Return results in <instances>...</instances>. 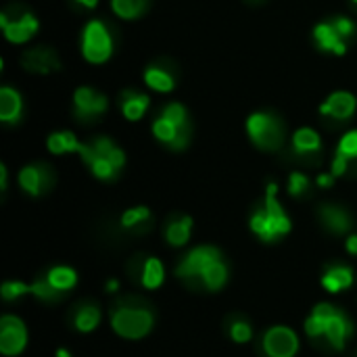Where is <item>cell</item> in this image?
Here are the masks:
<instances>
[{"mask_svg":"<svg viewBox=\"0 0 357 357\" xmlns=\"http://www.w3.org/2000/svg\"><path fill=\"white\" fill-rule=\"evenodd\" d=\"M305 335L314 341L324 339L333 349L343 351L354 335V324L345 312L331 303H318L305 320Z\"/></svg>","mask_w":357,"mask_h":357,"instance_id":"1","label":"cell"},{"mask_svg":"<svg viewBox=\"0 0 357 357\" xmlns=\"http://www.w3.org/2000/svg\"><path fill=\"white\" fill-rule=\"evenodd\" d=\"M276 190H278L276 184L268 186L264 207L257 209L251 218V230L264 243H276L278 238H282L284 234L291 232V220L284 213V209L280 207V203L276 199Z\"/></svg>","mask_w":357,"mask_h":357,"instance_id":"2","label":"cell"},{"mask_svg":"<svg viewBox=\"0 0 357 357\" xmlns=\"http://www.w3.org/2000/svg\"><path fill=\"white\" fill-rule=\"evenodd\" d=\"M77 153L82 159L90 165L92 174L100 180H111L119 172V167L126 163V157L121 149H117L111 140L98 138L90 144H79Z\"/></svg>","mask_w":357,"mask_h":357,"instance_id":"3","label":"cell"},{"mask_svg":"<svg viewBox=\"0 0 357 357\" xmlns=\"http://www.w3.org/2000/svg\"><path fill=\"white\" fill-rule=\"evenodd\" d=\"M153 324L155 318L146 307H117L111 312V328L123 339H144Z\"/></svg>","mask_w":357,"mask_h":357,"instance_id":"4","label":"cell"},{"mask_svg":"<svg viewBox=\"0 0 357 357\" xmlns=\"http://www.w3.org/2000/svg\"><path fill=\"white\" fill-rule=\"evenodd\" d=\"M247 130L251 140L266 151H276L282 144V123L278 117L270 113H255L247 121Z\"/></svg>","mask_w":357,"mask_h":357,"instance_id":"5","label":"cell"},{"mask_svg":"<svg viewBox=\"0 0 357 357\" xmlns=\"http://www.w3.org/2000/svg\"><path fill=\"white\" fill-rule=\"evenodd\" d=\"M113 50V40L107 29V25L98 19L90 21L84 29V44L82 52L90 63H105L111 56Z\"/></svg>","mask_w":357,"mask_h":357,"instance_id":"6","label":"cell"},{"mask_svg":"<svg viewBox=\"0 0 357 357\" xmlns=\"http://www.w3.org/2000/svg\"><path fill=\"white\" fill-rule=\"evenodd\" d=\"M215 259H222V255H220V251H218L215 247H197V249H192V251L180 261V266L176 268V276H178L180 280L188 282V284L199 282L203 270H205L209 264H213Z\"/></svg>","mask_w":357,"mask_h":357,"instance_id":"7","label":"cell"},{"mask_svg":"<svg viewBox=\"0 0 357 357\" xmlns=\"http://www.w3.org/2000/svg\"><path fill=\"white\" fill-rule=\"evenodd\" d=\"M261 347L268 357H295L299 354V337L289 326H272L264 335Z\"/></svg>","mask_w":357,"mask_h":357,"instance_id":"8","label":"cell"},{"mask_svg":"<svg viewBox=\"0 0 357 357\" xmlns=\"http://www.w3.org/2000/svg\"><path fill=\"white\" fill-rule=\"evenodd\" d=\"M2 299L4 301H15L19 297H25V295H33L38 297L40 301H46V303H54L63 297L61 291H56L48 278L44 280H36L33 284H23V282H4L2 284Z\"/></svg>","mask_w":357,"mask_h":357,"instance_id":"9","label":"cell"},{"mask_svg":"<svg viewBox=\"0 0 357 357\" xmlns=\"http://www.w3.org/2000/svg\"><path fill=\"white\" fill-rule=\"evenodd\" d=\"M27 345V328L17 316L0 318V354L6 357L19 356Z\"/></svg>","mask_w":357,"mask_h":357,"instance_id":"10","label":"cell"},{"mask_svg":"<svg viewBox=\"0 0 357 357\" xmlns=\"http://www.w3.org/2000/svg\"><path fill=\"white\" fill-rule=\"evenodd\" d=\"M19 184L27 195L38 197V195H42V192H46L50 188L52 176H50L46 165H27L19 174Z\"/></svg>","mask_w":357,"mask_h":357,"instance_id":"11","label":"cell"},{"mask_svg":"<svg viewBox=\"0 0 357 357\" xmlns=\"http://www.w3.org/2000/svg\"><path fill=\"white\" fill-rule=\"evenodd\" d=\"M0 25H2V29H4L6 40H10V42H15V44L27 42V40L38 31V21H36V17L29 15V13H25L23 17H19V19H15V21H10L6 15H2V17H0Z\"/></svg>","mask_w":357,"mask_h":357,"instance_id":"12","label":"cell"},{"mask_svg":"<svg viewBox=\"0 0 357 357\" xmlns=\"http://www.w3.org/2000/svg\"><path fill=\"white\" fill-rule=\"evenodd\" d=\"M73 102H75V115L79 119H90L94 115H100L107 109V98L94 92L92 88H77Z\"/></svg>","mask_w":357,"mask_h":357,"instance_id":"13","label":"cell"},{"mask_svg":"<svg viewBox=\"0 0 357 357\" xmlns=\"http://www.w3.org/2000/svg\"><path fill=\"white\" fill-rule=\"evenodd\" d=\"M153 134H155L161 142L169 144L174 151H182V149L186 146V128L174 123L172 119H167V117H163V115L153 123Z\"/></svg>","mask_w":357,"mask_h":357,"instance_id":"14","label":"cell"},{"mask_svg":"<svg viewBox=\"0 0 357 357\" xmlns=\"http://www.w3.org/2000/svg\"><path fill=\"white\" fill-rule=\"evenodd\" d=\"M322 115L335 117V119H347L356 111V96L349 92H335L328 96V100L320 107Z\"/></svg>","mask_w":357,"mask_h":357,"instance_id":"15","label":"cell"},{"mask_svg":"<svg viewBox=\"0 0 357 357\" xmlns=\"http://www.w3.org/2000/svg\"><path fill=\"white\" fill-rule=\"evenodd\" d=\"M23 67L36 73H50L59 67V59L48 48H33L23 54Z\"/></svg>","mask_w":357,"mask_h":357,"instance_id":"16","label":"cell"},{"mask_svg":"<svg viewBox=\"0 0 357 357\" xmlns=\"http://www.w3.org/2000/svg\"><path fill=\"white\" fill-rule=\"evenodd\" d=\"M354 284V270L347 268V266H331L324 276H322V287L328 291V293H343L347 291L349 287Z\"/></svg>","mask_w":357,"mask_h":357,"instance_id":"17","label":"cell"},{"mask_svg":"<svg viewBox=\"0 0 357 357\" xmlns=\"http://www.w3.org/2000/svg\"><path fill=\"white\" fill-rule=\"evenodd\" d=\"M320 218H322V224L326 226V230H331L335 234H347L351 230V218L341 207L324 205L320 209Z\"/></svg>","mask_w":357,"mask_h":357,"instance_id":"18","label":"cell"},{"mask_svg":"<svg viewBox=\"0 0 357 357\" xmlns=\"http://www.w3.org/2000/svg\"><path fill=\"white\" fill-rule=\"evenodd\" d=\"M314 36H316L318 44H320L324 50H331V52H337V54H343V52L347 50L345 38L339 33V29L335 27V23H320V25L314 29Z\"/></svg>","mask_w":357,"mask_h":357,"instance_id":"19","label":"cell"},{"mask_svg":"<svg viewBox=\"0 0 357 357\" xmlns=\"http://www.w3.org/2000/svg\"><path fill=\"white\" fill-rule=\"evenodd\" d=\"M228 282V266L224 264V259H215L213 264H209L201 278H199V284H203V289L207 291H222Z\"/></svg>","mask_w":357,"mask_h":357,"instance_id":"20","label":"cell"},{"mask_svg":"<svg viewBox=\"0 0 357 357\" xmlns=\"http://www.w3.org/2000/svg\"><path fill=\"white\" fill-rule=\"evenodd\" d=\"M21 115V96L17 90L4 86L0 88V119L4 123H13L17 121Z\"/></svg>","mask_w":357,"mask_h":357,"instance_id":"21","label":"cell"},{"mask_svg":"<svg viewBox=\"0 0 357 357\" xmlns=\"http://www.w3.org/2000/svg\"><path fill=\"white\" fill-rule=\"evenodd\" d=\"M190 230H192V220L188 215L184 218H176L167 224L165 228V238L172 247H184L190 238Z\"/></svg>","mask_w":357,"mask_h":357,"instance_id":"22","label":"cell"},{"mask_svg":"<svg viewBox=\"0 0 357 357\" xmlns=\"http://www.w3.org/2000/svg\"><path fill=\"white\" fill-rule=\"evenodd\" d=\"M100 324V310L92 303H84L73 314V326L79 333H92Z\"/></svg>","mask_w":357,"mask_h":357,"instance_id":"23","label":"cell"},{"mask_svg":"<svg viewBox=\"0 0 357 357\" xmlns=\"http://www.w3.org/2000/svg\"><path fill=\"white\" fill-rule=\"evenodd\" d=\"M165 280V270H163V264L157 259V257H149L144 264H142V270H140V282L144 289L149 291H155L163 284Z\"/></svg>","mask_w":357,"mask_h":357,"instance_id":"24","label":"cell"},{"mask_svg":"<svg viewBox=\"0 0 357 357\" xmlns=\"http://www.w3.org/2000/svg\"><path fill=\"white\" fill-rule=\"evenodd\" d=\"M149 107V96L138 94V92H123V100H121V111L130 121H136L144 115Z\"/></svg>","mask_w":357,"mask_h":357,"instance_id":"25","label":"cell"},{"mask_svg":"<svg viewBox=\"0 0 357 357\" xmlns=\"http://www.w3.org/2000/svg\"><path fill=\"white\" fill-rule=\"evenodd\" d=\"M46 278H48L50 284H52L56 291H61V293L71 291V289L77 284V274H75L71 268H67V266H56V268H52V270L48 272Z\"/></svg>","mask_w":357,"mask_h":357,"instance_id":"26","label":"cell"},{"mask_svg":"<svg viewBox=\"0 0 357 357\" xmlns=\"http://www.w3.org/2000/svg\"><path fill=\"white\" fill-rule=\"evenodd\" d=\"M293 146H295V151H297V153H301V155L316 153V151H320V136H318L314 130L303 128V130H299V132L295 134V138H293Z\"/></svg>","mask_w":357,"mask_h":357,"instance_id":"27","label":"cell"},{"mask_svg":"<svg viewBox=\"0 0 357 357\" xmlns=\"http://www.w3.org/2000/svg\"><path fill=\"white\" fill-rule=\"evenodd\" d=\"M79 142L75 140V136L71 132H56L48 138V151L54 155H63V153H71L77 151Z\"/></svg>","mask_w":357,"mask_h":357,"instance_id":"28","label":"cell"},{"mask_svg":"<svg viewBox=\"0 0 357 357\" xmlns=\"http://www.w3.org/2000/svg\"><path fill=\"white\" fill-rule=\"evenodd\" d=\"M144 79L151 88L159 90V92H169L174 88V77L165 71V69H159V67H151L146 69L144 73Z\"/></svg>","mask_w":357,"mask_h":357,"instance_id":"29","label":"cell"},{"mask_svg":"<svg viewBox=\"0 0 357 357\" xmlns=\"http://www.w3.org/2000/svg\"><path fill=\"white\" fill-rule=\"evenodd\" d=\"M113 10L123 17V19H134V17H140L144 10H146V4L149 0H113Z\"/></svg>","mask_w":357,"mask_h":357,"instance_id":"30","label":"cell"},{"mask_svg":"<svg viewBox=\"0 0 357 357\" xmlns=\"http://www.w3.org/2000/svg\"><path fill=\"white\" fill-rule=\"evenodd\" d=\"M149 220H151V211L146 207H134L121 215V226L126 230H138V228H144Z\"/></svg>","mask_w":357,"mask_h":357,"instance_id":"31","label":"cell"},{"mask_svg":"<svg viewBox=\"0 0 357 357\" xmlns=\"http://www.w3.org/2000/svg\"><path fill=\"white\" fill-rule=\"evenodd\" d=\"M228 335H230V339H232L234 343L245 345V343H249V341L253 339V328H251V324L245 322V320H234V322L228 326Z\"/></svg>","mask_w":357,"mask_h":357,"instance_id":"32","label":"cell"},{"mask_svg":"<svg viewBox=\"0 0 357 357\" xmlns=\"http://www.w3.org/2000/svg\"><path fill=\"white\" fill-rule=\"evenodd\" d=\"M337 157H343V159H347V161L357 159V130L343 136V140L339 142Z\"/></svg>","mask_w":357,"mask_h":357,"instance_id":"33","label":"cell"},{"mask_svg":"<svg viewBox=\"0 0 357 357\" xmlns=\"http://www.w3.org/2000/svg\"><path fill=\"white\" fill-rule=\"evenodd\" d=\"M307 188H310V180H307L303 174H299V172L291 174V180H289V192H291L293 197L303 195Z\"/></svg>","mask_w":357,"mask_h":357,"instance_id":"34","label":"cell"},{"mask_svg":"<svg viewBox=\"0 0 357 357\" xmlns=\"http://www.w3.org/2000/svg\"><path fill=\"white\" fill-rule=\"evenodd\" d=\"M333 23H335V27L339 29V33H341L343 38H349V36L354 33V23H351L347 17H337Z\"/></svg>","mask_w":357,"mask_h":357,"instance_id":"35","label":"cell"},{"mask_svg":"<svg viewBox=\"0 0 357 357\" xmlns=\"http://www.w3.org/2000/svg\"><path fill=\"white\" fill-rule=\"evenodd\" d=\"M345 249H347V253H351V255H357V234H351V236H347Z\"/></svg>","mask_w":357,"mask_h":357,"instance_id":"36","label":"cell"},{"mask_svg":"<svg viewBox=\"0 0 357 357\" xmlns=\"http://www.w3.org/2000/svg\"><path fill=\"white\" fill-rule=\"evenodd\" d=\"M318 184L322 188H328L331 184H335V176L333 174H322V176H318Z\"/></svg>","mask_w":357,"mask_h":357,"instance_id":"37","label":"cell"},{"mask_svg":"<svg viewBox=\"0 0 357 357\" xmlns=\"http://www.w3.org/2000/svg\"><path fill=\"white\" fill-rule=\"evenodd\" d=\"M0 188L4 190L6 188V167L0 165Z\"/></svg>","mask_w":357,"mask_h":357,"instance_id":"38","label":"cell"},{"mask_svg":"<svg viewBox=\"0 0 357 357\" xmlns=\"http://www.w3.org/2000/svg\"><path fill=\"white\" fill-rule=\"evenodd\" d=\"M107 289H109V293H115V291L119 289V282H117V280H109Z\"/></svg>","mask_w":357,"mask_h":357,"instance_id":"39","label":"cell"},{"mask_svg":"<svg viewBox=\"0 0 357 357\" xmlns=\"http://www.w3.org/2000/svg\"><path fill=\"white\" fill-rule=\"evenodd\" d=\"M79 4H84V6H88V8H92V6H96V2L98 0H77Z\"/></svg>","mask_w":357,"mask_h":357,"instance_id":"40","label":"cell"},{"mask_svg":"<svg viewBox=\"0 0 357 357\" xmlns=\"http://www.w3.org/2000/svg\"><path fill=\"white\" fill-rule=\"evenodd\" d=\"M56 357H71V354L65 351V349H59V351H56Z\"/></svg>","mask_w":357,"mask_h":357,"instance_id":"41","label":"cell"},{"mask_svg":"<svg viewBox=\"0 0 357 357\" xmlns=\"http://www.w3.org/2000/svg\"><path fill=\"white\" fill-rule=\"evenodd\" d=\"M356 2H357V0H356Z\"/></svg>","mask_w":357,"mask_h":357,"instance_id":"42","label":"cell"}]
</instances>
